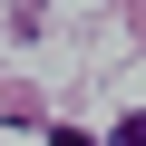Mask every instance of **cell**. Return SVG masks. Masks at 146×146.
<instances>
[{
  "mask_svg": "<svg viewBox=\"0 0 146 146\" xmlns=\"http://www.w3.org/2000/svg\"><path fill=\"white\" fill-rule=\"evenodd\" d=\"M117 146H146V117H127V127H117Z\"/></svg>",
  "mask_w": 146,
  "mask_h": 146,
  "instance_id": "obj_1",
  "label": "cell"
},
{
  "mask_svg": "<svg viewBox=\"0 0 146 146\" xmlns=\"http://www.w3.org/2000/svg\"><path fill=\"white\" fill-rule=\"evenodd\" d=\"M49 146H98V136H78V127H58V136H49Z\"/></svg>",
  "mask_w": 146,
  "mask_h": 146,
  "instance_id": "obj_2",
  "label": "cell"
}]
</instances>
